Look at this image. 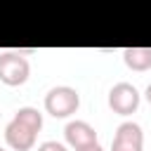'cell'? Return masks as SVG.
Segmentation results:
<instances>
[{"label":"cell","mask_w":151,"mask_h":151,"mask_svg":"<svg viewBox=\"0 0 151 151\" xmlns=\"http://www.w3.org/2000/svg\"><path fill=\"white\" fill-rule=\"evenodd\" d=\"M78 106H80V94L68 85L52 87L45 94V111L54 118H68L71 113L78 111Z\"/></svg>","instance_id":"1"},{"label":"cell","mask_w":151,"mask_h":151,"mask_svg":"<svg viewBox=\"0 0 151 151\" xmlns=\"http://www.w3.org/2000/svg\"><path fill=\"white\" fill-rule=\"evenodd\" d=\"M31 73V64L26 57H21V52H0V80L9 87L24 85L28 80Z\"/></svg>","instance_id":"2"},{"label":"cell","mask_w":151,"mask_h":151,"mask_svg":"<svg viewBox=\"0 0 151 151\" xmlns=\"http://www.w3.org/2000/svg\"><path fill=\"white\" fill-rule=\"evenodd\" d=\"M109 106L118 116H130L139 109V92L130 83H116L109 92Z\"/></svg>","instance_id":"3"},{"label":"cell","mask_w":151,"mask_h":151,"mask_svg":"<svg viewBox=\"0 0 151 151\" xmlns=\"http://www.w3.org/2000/svg\"><path fill=\"white\" fill-rule=\"evenodd\" d=\"M35 134H38V132H33L31 127L21 125V123L14 120V118H12V123L5 127V139H7V144H9L14 151H31L33 144H35Z\"/></svg>","instance_id":"4"},{"label":"cell","mask_w":151,"mask_h":151,"mask_svg":"<svg viewBox=\"0 0 151 151\" xmlns=\"http://www.w3.org/2000/svg\"><path fill=\"white\" fill-rule=\"evenodd\" d=\"M64 137L73 149H83V146H90V144L97 142L94 127L90 123H85V120H71L66 125V130H64Z\"/></svg>","instance_id":"5"},{"label":"cell","mask_w":151,"mask_h":151,"mask_svg":"<svg viewBox=\"0 0 151 151\" xmlns=\"http://www.w3.org/2000/svg\"><path fill=\"white\" fill-rule=\"evenodd\" d=\"M123 61L132 71H149L151 68V47H125Z\"/></svg>","instance_id":"6"},{"label":"cell","mask_w":151,"mask_h":151,"mask_svg":"<svg viewBox=\"0 0 151 151\" xmlns=\"http://www.w3.org/2000/svg\"><path fill=\"white\" fill-rule=\"evenodd\" d=\"M113 139H116V142H127V144H137V146H142V142H144V132H142V127H139L137 123L125 120V123H120V125L116 127Z\"/></svg>","instance_id":"7"},{"label":"cell","mask_w":151,"mask_h":151,"mask_svg":"<svg viewBox=\"0 0 151 151\" xmlns=\"http://www.w3.org/2000/svg\"><path fill=\"white\" fill-rule=\"evenodd\" d=\"M14 120H19L21 125L31 127L33 132H40V127H42V113H40L38 109H33V106H24V109H19V111L14 113Z\"/></svg>","instance_id":"8"},{"label":"cell","mask_w":151,"mask_h":151,"mask_svg":"<svg viewBox=\"0 0 151 151\" xmlns=\"http://www.w3.org/2000/svg\"><path fill=\"white\" fill-rule=\"evenodd\" d=\"M111 151H142V146H137V144H127V142H116V139H113Z\"/></svg>","instance_id":"9"},{"label":"cell","mask_w":151,"mask_h":151,"mask_svg":"<svg viewBox=\"0 0 151 151\" xmlns=\"http://www.w3.org/2000/svg\"><path fill=\"white\" fill-rule=\"evenodd\" d=\"M38 151H68L61 142H42L40 146H38Z\"/></svg>","instance_id":"10"},{"label":"cell","mask_w":151,"mask_h":151,"mask_svg":"<svg viewBox=\"0 0 151 151\" xmlns=\"http://www.w3.org/2000/svg\"><path fill=\"white\" fill-rule=\"evenodd\" d=\"M76 151H104V149H101V146L94 142V144H90V146H83V149H76Z\"/></svg>","instance_id":"11"},{"label":"cell","mask_w":151,"mask_h":151,"mask_svg":"<svg viewBox=\"0 0 151 151\" xmlns=\"http://www.w3.org/2000/svg\"><path fill=\"white\" fill-rule=\"evenodd\" d=\"M144 94H146V101H149V104H151V85H149V87H146V92H144Z\"/></svg>","instance_id":"12"},{"label":"cell","mask_w":151,"mask_h":151,"mask_svg":"<svg viewBox=\"0 0 151 151\" xmlns=\"http://www.w3.org/2000/svg\"><path fill=\"white\" fill-rule=\"evenodd\" d=\"M0 151H5V149H2V146H0Z\"/></svg>","instance_id":"13"}]
</instances>
